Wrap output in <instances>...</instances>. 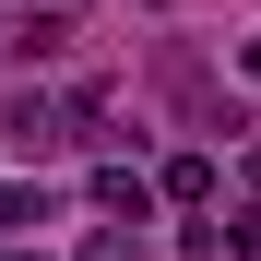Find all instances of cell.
I'll return each mask as SVG.
<instances>
[{"mask_svg":"<svg viewBox=\"0 0 261 261\" xmlns=\"http://www.w3.org/2000/svg\"><path fill=\"white\" fill-rule=\"evenodd\" d=\"M95 202H107V214H130V226H143V214H154V190L130 178V166H107V178H95Z\"/></svg>","mask_w":261,"mask_h":261,"instance_id":"obj_1","label":"cell"},{"mask_svg":"<svg viewBox=\"0 0 261 261\" xmlns=\"http://www.w3.org/2000/svg\"><path fill=\"white\" fill-rule=\"evenodd\" d=\"M249 178H261V154H249Z\"/></svg>","mask_w":261,"mask_h":261,"instance_id":"obj_3","label":"cell"},{"mask_svg":"<svg viewBox=\"0 0 261 261\" xmlns=\"http://www.w3.org/2000/svg\"><path fill=\"white\" fill-rule=\"evenodd\" d=\"M238 71H249V83H261V36H249V48H238Z\"/></svg>","mask_w":261,"mask_h":261,"instance_id":"obj_2","label":"cell"}]
</instances>
